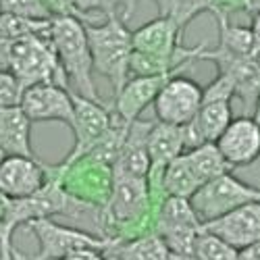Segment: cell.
<instances>
[{
  "label": "cell",
  "instance_id": "obj_17",
  "mask_svg": "<svg viewBox=\"0 0 260 260\" xmlns=\"http://www.w3.org/2000/svg\"><path fill=\"white\" fill-rule=\"evenodd\" d=\"M152 125L154 121H142V119L129 123L123 146L119 150V156L113 165V171H121V173H127V175L148 179V171H150L148 136Z\"/></svg>",
  "mask_w": 260,
  "mask_h": 260
},
{
  "label": "cell",
  "instance_id": "obj_31",
  "mask_svg": "<svg viewBox=\"0 0 260 260\" xmlns=\"http://www.w3.org/2000/svg\"><path fill=\"white\" fill-rule=\"evenodd\" d=\"M40 3L44 5V9L50 13L52 19L73 15V11H71V7H69V0H40ZM73 17H75V15H73Z\"/></svg>",
  "mask_w": 260,
  "mask_h": 260
},
{
  "label": "cell",
  "instance_id": "obj_40",
  "mask_svg": "<svg viewBox=\"0 0 260 260\" xmlns=\"http://www.w3.org/2000/svg\"><path fill=\"white\" fill-rule=\"evenodd\" d=\"M5 158H7V154H5V152H3V150H0V162H3V160H5Z\"/></svg>",
  "mask_w": 260,
  "mask_h": 260
},
{
  "label": "cell",
  "instance_id": "obj_27",
  "mask_svg": "<svg viewBox=\"0 0 260 260\" xmlns=\"http://www.w3.org/2000/svg\"><path fill=\"white\" fill-rule=\"evenodd\" d=\"M0 13L27 17V19H40V21L52 19L40 0H0Z\"/></svg>",
  "mask_w": 260,
  "mask_h": 260
},
{
  "label": "cell",
  "instance_id": "obj_22",
  "mask_svg": "<svg viewBox=\"0 0 260 260\" xmlns=\"http://www.w3.org/2000/svg\"><path fill=\"white\" fill-rule=\"evenodd\" d=\"M50 31H52V19L40 21V19L0 13V36L7 38L9 42L25 40V38H50Z\"/></svg>",
  "mask_w": 260,
  "mask_h": 260
},
{
  "label": "cell",
  "instance_id": "obj_1",
  "mask_svg": "<svg viewBox=\"0 0 260 260\" xmlns=\"http://www.w3.org/2000/svg\"><path fill=\"white\" fill-rule=\"evenodd\" d=\"M50 42L54 46L58 64L64 73L69 90L77 96L88 98V100L104 102V100H100V94L96 90V83L92 77L94 60H92L83 21L73 15L52 19Z\"/></svg>",
  "mask_w": 260,
  "mask_h": 260
},
{
  "label": "cell",
  "instance_id": "obj_4",
  "mask_svg": "<svg viewBox=\"0 0 260 260\" xmlns=\"http://www.w3.org/2000/svg\"><path fill=\"white\" fill-rule=\"evenodd\" d=\"M40 244V250L34 260H60L77 250H102L113 248L117 240L94 235L79 227L60 225L54 219H36L25 225Z\"/></svg>",
  "mask_w": 260,
  "mask_h": 260
},
{
  "label": "cell",
  "instance_id": "obj_35",
  "mask_svg": "<svg viewBox=\"0 0 260 260\" xmlns=\"http://www.w3.org/2000/svg\"><path fill=\"white\" fill-rule=\"evenodd\" d=\"M252 36H254V52H260V13L254 15L252 19ZM252 52V54H254Z\"/></svg>",
  "mask_w": 260,
  "mask_h": 260
},
{
  "label": "cell",
  "instance_id": "obj_26",
  "mask_svg": "<svg viewBox=\"0 0 260 260\" xmlns=\"http://www.w3.org/2000/svg\"><path fill=\"white\" fill-rule=\"evenodd\" d=\"M193 256H198L200 260H240V250H235L219 237L202 231L196 242V248H193Z\"/></svg>",
  "mask_w": 260,
  "mask_h": 260
},
{
  "label": "cell",
  "instance_id": "obj_29",
  "mask_svg": "<svg viewBox=\"0 0 260 260\" xmlns=\"http://www.w3.org/2000/svg\"><path fill=\"white\" fill-rule=\"evenodd\" d=\"M231 98H235L233 79L229 75H225V73H219L216 79L204 90L202 102H210V100H227V102H231Z\"/></svg>",
  "mask_w": 260,
  "mask_h": 260
},
{
  "label": "cell",
  "instance_id": "obj_23",
  "mask_svg": "<svg viewBox=\"0 0 260 260\" xmlns=\"http://www.w3.org/2000/svg\"><path fill=\"white\" fill-rule=\"evenodd\" d=\"M158 17H167L185 29L202 13H214V0H154Z\"/></svg>",
  "mask_w": 260,
  "mask_h": 260
},
{
  "label": "cell",
  "instance_id": "obj_11",
  "mask_svg": "<svg viewBox=\"0 0 260 260\" xmlns=\"http://www.w3.org/2000/svg\"><path fill=\"white\" fill-rule=\"evenodd\" d=\"M200 58L216 62L219 73H225L233 79L235 98H240L246 108L256 106L260 98V64L254 56H240V54H231L219 46L216 48L206 46Z\"/></svg>",
  "mask_w": 260,
  "mask_h": 260
},
{
  "label": "cell",
  "instance_id": "obj_34",
  "mask_svg": "<svg viewBox=\"0 0 260 260\" xmlns=\"http://www.w3.org/2000/svg\"><path fill=\"white\" fill-rule=\"evenodd\" d=\"M240 260H260V240L254 242L252 246L240 250Z\"/></svg>",
  "mask_w": 260,
  "mask_h": 260
},
{
  "label": "cell",
  "instance_id": "obj_21",
  "mask_svg": "<svg viewBox=\"0 0 260 260\" xmlns=\"http://www.w3.org/2000/svg\"><path fill=\"white\" fill-rule=\"evenodd\" d=\"M183 154H185L189 167L193 169V173H196V177L200 179L202 185L214 177H221L225 173H231V167L227 165V160L223 158L221 150L216 148L214 142L200 144L191 150H185Z\"/></svg>",
  "mask_w": 260,
  "mask_h": 260
},
{
  "label": "cell",
  "instance_id": "obj_15",
  "mask_svg": "<svg viewBox=\"0 0 260 260\" xmlns=\"http://www.w3.org/2000/svg\"><path fill=\"white\" fill-rule=\"evenodd\" d=\"M179 75V73H177ZM175 75H136L129 77L127 83L115 94L113 113L119 115L125 123H134L150 104H154L162 85Z\"/></svg>",
  "mask_w": 260,
  "mask_h": 260
},
{
  "label": "cell",
  "instance_id": "obj_7",
  "mask_svg": "<svg viewBox=\"0 0 260 260\" xmlns=\"http://www.w3.org/2000/svg\"><path fill=\"white\" fill-rule=\"evenodd\" d=\"M60 171V183L71 196L92 202L98 206H106L108 193H111L113 181V167L102 165L88 154H83L75 160H62L58 162Z\"/></svg>",
  "mask_w": 260,
  "mask_h": 260
},
{
  "label": "cell",
  "instance_id": "obj_25",
  "mask_svg": "<svg viewBox=\"0 0 260 260\" xmlns=\"http://www.w3.org/2000/svg\"><path fill=\"white\" fill-rule=\"evenodd\" d=\"M121 3H125L123 19L127 21L129 13H132V9L136 5L134 0H69V7H71V11H73V15L77 19L85 17V23H88V17H92V15H100L102 13L104 17H108V15L117 13V7Z\"/></svg>",
  "mask_w": 260,
  "mask_h": 260
},
{
  "label": "cell",
  "instance_id": "obj_30",
  "mask_svg": "<svg viewBox=\"0 0 260 260\" xmlns=\"http://www.w3.org/2000/svg\"><path fill=\"white\" fill-rule=\"evenodd\" d=\"M250 7L252 0H214V15L229 17V13H240V11L250 13Z\"/></svg>",
  "mask_w": 260,
  "mask_h": 260
},
{
  "label": "cell",
  "instance_id": "obj_5",
  "mask_svg": "<svg viewBox=\"0 0 260 260\" xmlns=\"http://www.w3.org/2000/svg\"><path fill=\"white\" fill-rule=\"evenodd\" d=\"M252 202H260V187L244 183L231 173L206 181L189 198V204L202 225Z\"/></svg>",
  "mask_w": 260,
  "mask_h": 260
},
{
  "label": "cell",
  "instance_id": "obj_3",
  "mask_svg": "<svg viewBox=\"0 0 260 260\" xmlns=\"http://www.w3.org/2000/svg\"><path fill=\"white\" fill-rule=\"evenodd\" d=\"M9 71L23 85V90L36 83H58L69 88L50 38H25L13 42Z\"/></svg>",
  "mask_w": 260,
  "mask_h": 260
},
{
  "label": "cell",
  "instance_id": "obj_10",
  "mask_svg": "<svg viewBox=\"0 0 260 260\" xmlns=\"http://www.w3.org/2000/svg\"><path fill=\"white\" fill-rule=\"evenodd\" d=\"M73 111L75 115L71 132L75 136V142L64 160H75L83 156L111 129L113 123V106H108L106 102H94L73 94Z\"/></svg>",
  "mask_w": 260,
  "mask_h": 260
},
{
  "label": "cell",
  "instance_id": "obj_33",
  "mask_svg": "<svg viewBox=\"0 0 260 260\" xmlns=\"http://www.w3.org/2000/svg\"><path fill=\"white\" fill-rule=\"evenodd\" d=\"M11 44L7 38L0 36V71H9V54H11Z\"/></svg>",
  "mask_w": 260,
  "mask_h": 260
},
{
  "label": "cell",
  "instance_id": "obj_28",
  "mask_svg": "<svg viewBox=\"0 0 260 260\" xmlns=\"http://www.w3.org/2000/svg\"><path fill=\"white\" fill-rule=\"evenodd\" d=\"M23 96V85L11 71H0V108L19 106Z\"/></svg>",
  "mask_w": 260,
  "mask_h": 260
},
{
  "label": "cell",
  "instance_id": "obj_37",
  "mask_svg": "<svg viewBox=\"0 0 260 260\" xmlns=\"http://www.w3.org/2000/svg\"><path fill=\"white\" fill-rule=\"evenodd\" d=\"M167 260H200V258L193 256V254H171V252H169Z\"/></svg>",
  "mask_w": 260,
  "mask_h": 260
},
{
  "label": "cell",
  "instance_id": "obj_36",
  "mask_svg": "<svg viewBox=\"0 0 260 260\" xmlns=\"http://www.w3.org/2000/svg\"><path fill=\"white\" fill-rule=\"evenodd\" d=\"M11 202H13V198H9L5 191H0V225H3L5 219H7L9 208H11Z\"/></svg>",
  "mask_w": 260,
  "mask_h": 260
},
{
  "label": "cell",
  "instance_id": "obj_13",
  "mask_svg": "<svg viewBox=\"0 0 260 260\" xmlns=\"http://www.w3.org/2000/svg\"><path fill=\"white\" fill-rule=\"evenodd\" d=\"M202 231L219 237L235 250H244L260 240V202L244 204L219 219L202 225Z\"/></svg>",
  "mask_w": 260,
  "mask_h": 260
},
{
  "label": "cell",
  "instance_id": "obj_18",
  "mask_svg": "<svg viewBox=\"0 0 260 260\" xmlns=\"http://www.w3.org/2000/svg\"><path fill=\"white\" fill-rule=\"evenodd\" d=\"M0 150L7 156H36L31 146V121L21 106L0 108Z\"/></svg>",
  "mask_w": 260,
  "mask_h": 260
},
{
  "label": "cell",
  "instance_id": "obj_14",
  "mask_svg": "<svg viewBox=\"0 0 260 260\" xmlns=\"http://www.w3.org/2000/svg\"><path fill=\"white\" fill-rule=\"evenodd\" d=\"M48 179V167L36 156H7L0 162V191L9 198H27Z\"/></svg>",
  "mask_w": 260,
  "mask_h": 260
},
{
  "label": "cell",
  "instance_id": "obj_32",
  "mask_svg": "<svg viewBox=\"0 0 260 260\" xmlns=\"http://www.w3.org/2000/svg\"><path fill=\"white\" fill-rule=\"evenodd\" d=\"M60 260H106V254L102 250H77Z\"/></svg>",
  "mask_w": 260,
  "mask_h": 260
},
{
  "label": "cell",
  "instance_id": "obj_12",
  "mask_svg": "<svg viewBox=\"0 0 260 260\" xmlns=\"http://www.w3.org/2000/svg\"><path fill=\"white\" fill-rule=\"evenodd\" d=\"M231 169H242L260 158V123L246 115L237 117L214 142Z\"/></svg>",
  "mask_w": 260,
  "mask_h": 260
},
{
  "label": "cell",
  "instance_id": "obj_6",
  "mask_svg": "<svg viewBox=\"0 0 260 260\" xmlns=\"http://www.w3.org/2000/svg\"><path fill=\"white\" fill-rule=\"evenodd\" d=\"M154 233L165 242L171 254H193L202 233V223L187 198L167 196L154 216Z\"/></svg>",
  "mask_w": 260,
  "mask_h": 260
},
{
  "label": "cell",
  "instance_id": "obj_20",
  "mask_svg": "<svg viewBox=\"0 0 260 260\" xmlns=\"http://www.w3.org/2000/svg\"><path fill=\"white\" fill-rule=\"evenodd\" d=\"M200 179L196 177V173L189 167L185 154H179L173 160L165 173H162V181H160V189L162 196H175V198H191L193 193L200 187Z\"/></svg>",
  "mask_w": 260,
  "mask_h": 260
},
{
  "label": "cell",
  "instance_id": "obj_41",
  "mask_svg": "<svg viewBox=\"0 0 260 260\" xmlns=\"http://www.w3.org/2000/svg\"><path fill=\"white\" fill-rule=\"evenodd\" d=\"M134 3H136V0H134Z\"/></svg>",
  "mask_w": 260,
  "mask_h": 260
},
{
  "label": "cell",
  "instance_id": "obj_2",
  "mask_svg": "<svg viewBox=\"0 0 260 260\" xmlns=\"http://www.w3.org/2000/svg\"><path fill=\"white\" fill-rule=\"evenodd\" d=\"M85 34H88V44L94 60V71L108 79L115 94L129 79V60H132L134 44H132V29L127 27L125 19L117 13L108 15L104 23L94 25L85 23Z\"/></svg>",
  "mask_w": 260,
  "mask_h": 260
},
{
  "label": "cell",
  "instance_id": "obj_38",
  "mask_svg": "<svg viewBox=\"0 0 260 260\" xmlns=\"http://www.w3.org/2000/svg\"><path fill=\"white\" fill-rule=\"evenodd\" d=\"M13 260H27V258H25V254H23V252H19V250L13 246Z\"/></svg>",
  "mask_w": 260,
  "mask_h": 260
},
{
  "label": "cell",
  "instance_id": "obj_16",
  "mask_svg": "<svg viewBox=\"0 0 260 260\" xmlns=\"http://www.w3.org/2000/svg\"><path fill=\"white\" fill-rule=\"evenodd\" d=\"M233 108L231 102L227 100H210V102H202L198 115L193 117L187 125L181 127L183 134V148L191 150L200 144H208V142H216L221 138V134L229 127V123L233 121ZM183 150V152H185Z\"/></svg>",
  "mask_w": 260,
  "mask_h": 260
},
{
  "label": "cell",
  "instance_id": "obj_9",
  "mask_svg": "<svg viewBox=\"0 0 260 260\" xmlns=\"http://www.w3.org/2000/svg\"><path fill=\"white\" fill-rule=\"evenodd\" d=\"M21 111L31 123L58 121L69 129L73 127V92L58 83H36L23 90Z\"/></svg>",
  "mask_w": 260,
  "mask_h": 260
},
{
  "label": "cell",
  "instance_id": "obj_24",
  "mask_svg": "<svg viewBox=\"0 0 260 260\" xmlns=\"http://www.w3.org/2000/svg\"><path fill=\"white\" fill-rule=\"evenodd\" d=\"M219 19V48L240 54V56H252L254 52V36L250 27L242 25H231L229 17L225 15H214Z\"/></svg>",
  "mask_w": 260,
  "mask_h": 260
},
{
  "label": "cell",
  "instance_id": "obj_39",
  "mask_svg": "<svg viewBox=\"0 0 260 260\" xmlns=\"http://www.w3.org/2000/svg\"><path fill=\"white\" fill-rule=\"evenodd\" d=\"M250 13H252V15L260 13V0H252V7H250Z\"/></svg>",
  "mask_w": 260,
  "mask_h": 260
},
{
  "label": "cell",
  "instance_id": "obj_19",
  "mask_svg": "<svg viewBox=\"0 0 260 260\" xmlns=\"http://www.w3.org/2000/svg\"><path fill=\"white\" fill-rule=\"evenodd\" d=\"M104 254H106V260H167L169 248L154 231H150V233L132 237V240L117 242Z\"/></svg>",
  "mask_w": 260,
  "mask_h": 260
},
{
  "label": "cell",
  "instance_id": "obj_8",
  "mask_svg": "<svg viewBox=\"0 0 260 260\" xmlns=\"http://www.w3.org/2000/svg\"><path fill=\"white\" fill-rule=\"evenodd\" d=\"M202 96H204V90L193 79L181 77V75L171 77L160 88L152 104L156 113V121L175 125V127L187 125L198 115L202 106Z\"/></svg>",
  "mask_w": 260,
  "mask_h": 260
}]
</instances>
